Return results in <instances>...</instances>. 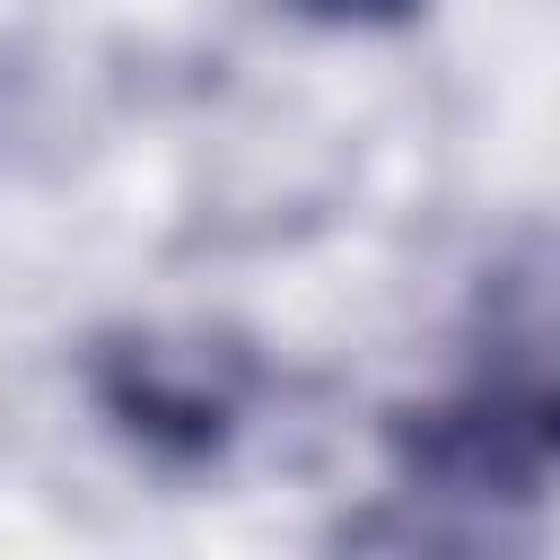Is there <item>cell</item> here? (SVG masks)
Here are the masks:
<instances>
[{
    "label": "cell",
    "instance_id": "obj_2",
    "mask_svg": "<svg viewBox=\"0 0 560 560\" xmlns=\"http://www.w3.org/2000/svg\"><path fill=\"white\" fill-rule=\"evenodd\" d=\"M79 394L122 455L210 472L254 438L271 350L228 315H114L79 341Z\"/></svg>",
    "mask_w": 560,
    "mask_h": 560
},
{
    "label": "cell",
    "instance_id": "obj_3",
    "mask_svg": "<svg viewBox=\"0 0 560 560\" xmlns=\"http://www.w3.org/2000/svg\"><path fill=\"white\" fill-rule=\"evenodd\" d=\"M271 9L298 26H324V35H402L429 18V0H271Z\"/></svg>",
    "mask_w": 560,
    "mask_h": 560
},
{
    "label": "cell",
    "instance_id": "obj_1",
    "mask_svg": "<svg viewBox=\"0 0 560 560\" xmlns=\"http://www.w3.org/2000/svg\"><path fill=\"white\" fill-rule=\"evenodd\" d=\"M385 508L350 516V542L499 551L542 525L560 481V228H508L455 315V376L385 402Z\"/></svg>",
    "mask_w": 560,
    "mask_h": 560
}]
</instances>
